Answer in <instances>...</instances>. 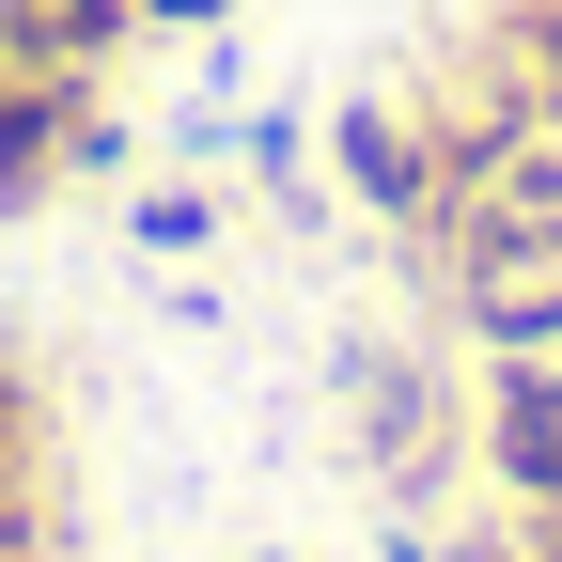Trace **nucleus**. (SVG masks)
<instances>
[{
  "label": "nucleus",
  "mask_w": 562,
  "mask_h": 562,
  "mask_svg": "<svg viewBox=\"0 0 562 562\" xmlns=\"http://www.w3.org/2000/svg\"><path fill=\"white\" fill-rule=\"evenodd\" d=\"M422 250H438V297L484 360H562V140L547 125H484Z\"/></svg>",
  "instance_id": "f257e3e1"
},
{
  "label": "nucleus",
  "mask_w": 562,
  "mask_h": 562,
  "mask_svg": "<svg viewBox=\"0 0 562 562\" xmlns=\"http://www.w3.org/2000/svg\"><path fill=\"white\" fill-rule=\"evenodd\" d=\"M469 453L516 516H562V360H484V406H469Z\"/></svg>",
  "instance_id": "f03ea898"
},
{
  "label": "nucleus",
  "mask_w": 562,
  "mask_h": 562,
  "mask_svg": "<svg viewBox=\"0 0 562 562\" xmlns=\"http://www.w3.org/2000/svg\"><path fill=\"white\" fill-rule=\"evenodd\" d=\"M110 125H94V79L63 63H0V203H47L63 172H94Z\"/></svg>",
  "instance_id": "7ed1b4c3"
},
{
  "label": "nucleus",
  "mask_w": 562,
  "mask_h": 562,
  "mask_svg": "<svg viewBox=\"0 0 562 562\" xmlns=\"http://www.w3.org/2000/svg\"><path fill=\"white\" fill-rule=\"evenodd\" d=\"M328 172L375 203V220H438V188H453V157H438V125L422 110H391V94H360V110H328Z\"/></svg>",
  "instance_id": "20e7f679"
},
{
  "label": "nucleus",
  "mask_w": 562,
  "mask_h": 562,
  "mask_svg": "<svg viewBox=\"0 0 562 562\" xmlns=\"http://www.w3.org/2000/svg\"><path fill=\"white\" fill-rule=\"evenodd\" d=\"M125 32H140V0H0V63H63V79H94Z\"/></svg>",
  "instance_id": "39448f33"
},
{
  "label": "nucleus",
  "mask_w": 562,
  "mask_h": 562,
  "mask_svg": "<svg viewBox=\"0 0 562 562\" xmlns=\"http://www.w3.org/2000/svg\"><path fill=\"white\" fill-rule=\"evenodd\" d=\"M360 453H375L391 484L438 469V391H422V360H360Z\"/></svg>",
  "instance_id": "423d86ee"
},
{
  "label": "nucleus",
  "mask_w": 562,
  "mask_h": 562,
  "mask_svg": "<svg viewBox=\"0 0 562 562\" xmlns=\"http://www.w3.org/2000/svg\"><path fill=\"white\" fill-rule=\"evenodd\" d=\"M220 235V188H140V250H203Z\"/></svg>",
  "instance_id": "0eeeda50"
},
{
  "label": "nucleus",
  "mask_w": 562,
  "mask_h": 562,
  "mask_svg": "<svg viewBox=\"0 0 562 562\" xmlns=\"http://www.w3.org/2000/svg\"><path fill=\"white\" fill-rule=\"evenodd\" d=\"M516 63H531L547 94H562V0H516Z\"/></svg>",
  "instance_id": "6e6552de"
},
{
  "label": "nucleus",
  "mask_w": 562,
  "mask_h": 562,
  "mask_svg": "<svg viewBox=\"0 0 562 562\" xmlns=\"http://www.w3.org/2000/svg\"><path fill=\"white\" fill-rule=\"evenodd\" d=\"M235 0H140V32H220Z\"/></svg>",
  "instance_id": "1a4fd4ad"
},
{
  "label": "nucleus",
  "mask_w": 562,
  "mask_h": 562,
  "mask_svg": "<svg viewBox=\"0 0 562 562\" xmlns=\"http://www.w3.org/2000/svg\"><path fill=\"white\" fill-rule=\"evenodd\" d=\"M375 562H438V547H422V531H391V547H375Z\"/></svg>",
  "instance_id": "9d476101"
}]
</instances>
